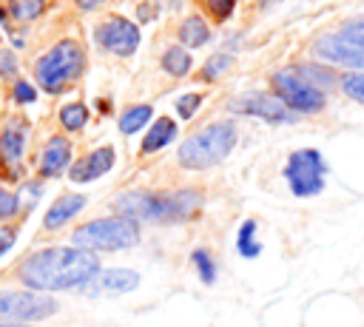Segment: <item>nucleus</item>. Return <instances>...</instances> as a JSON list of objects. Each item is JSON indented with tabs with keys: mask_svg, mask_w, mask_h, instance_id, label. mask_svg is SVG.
I'll list each match as a JSON object with an SVG mask.
<instances>
[{
	"mask_svg": "<svg viewBox=\"0 0 364 327\" xmlns=\"http://www.w3.org/2000/svg\"><path fill=\"white\" fill-rule=\"evenodd\" d=\"M100 273V262L91 250L82 247H48L28 256L20 267V279L37 290H65L82 287Z\"/></svg>",
	"mask_w": 364,
	"mask_h": 327,
	"instance_id": "obj_1",
	"label": "nucleus"
},
{
	"mask_svg": "<svg viewBox=\"0 0 364 327\" xmlns=\"http://www.w3.org/2000/svg\"><path fill=\"white\" fill-rule=\"evenodd\" d=\"M202 196L196 191H176V193H148L131 191L114 202L117 216L122 219H148V222H179L196 213Z\"/></svg>",
	"mask_w": 364,
	"mask_h": 327,
	"instance_id": "obj_2",
	"label": "nucleus"
},
{
	"mask_svg": "<svg viewBox=\"0 0 364 327\" xmlns=\"http://www.w3.org/2000/svg\"><path fill=\"white\" fill-rule=\"evenodd\" d=\"M236 145V128L230 122H213L202 131H196L193 136H188L179 148V162L185 168H193V171H202V168H210L216 162H222L230 148Z\"/></svg>",
	"mask_w": 364,
	"mask_h": 327,
	"instance_id": "obj_3",
	"label": "nucleus"
},
{
	"mask_svg": "<svg viewBox=\"0 0 364 327\" xmlns=\"http://www.w3.org/2000/svg\"><path fill=\"white\" fill-rule=\"evenodd\" d=\"M82 63H85V51L80 48V43L63 40L37 60V80L46 91L57 94L82 71Z\"/></svg>",
	"mask_w": 364,
	"mask_h": 327,
	"instance_id": "obj_4",
	"label": "nucleus"
},
{
	"mask_svg": "<svg viewBox=\"0 0 364 327\" xmlns=\"http://www.w3.org/2000/svg\"><path fill=\"white\" fill-rule=\"evenodd\" d=\"M139 230L136 222L114 216V219H94L88 225H82L80 230H74V245H80L82 250H122L136 245Z\"/></svg>",
	"mask_w": 364,
	"mask_h": 327,
	"instance_id": "obj_5",
	"label": "nucleus"
},
{
	"mask_svg": "<svg viewBox=\"0 0 364 327\" xmlns=\"http://www.w3.org/2000/svg\"><path fill=\"white\" fill-rule=\"evenodd\" d=\"M324 171H327V165H324L321 154L316 148H301V151L290 154L284 176L296 196H316L324 188Z\"/></svg>",
	"mask_w": 364,
	"mask_h": 327,
	"instance_id": "obj_6",
	"label": "nucleus"
},
{
	"mask_svg": "<svg viewBox=\"0 0 364 327\" xmlns=\"http://www.w3.org/2000/svg\"><path fill=\"white\" fill-rule=\"evenodd\" d=\"M273 88L279 94V100L299 111V114H318L324 108V91L321 88H313L310 82H304L293 68H284V71H276L273 74Z\"/></svg>",
	"mask_w": 364,
	"mask_h": 327,
	"instance_id": "obj_7",
	"label": "nucleus"
},
{
	"mask_svg": "<svg viewBox=\"0 0 364 327\" xmlns=\"http://www.w3.org/2000/svg\"><path fill=\"white\" fill-rule=\"evenodd\" d=\"M54 310H57V301L51 296H40V293H0V318H14L17 324L46 318Z\"/></svg>",
	"mask_w": 364,
	"mask_h": 327,
	"instance_id": "obj_8",
	"label": "nucleus"
},
{
	"mask_svg": "<svg viewBox=\"0 0 364 327\" xmlns=\"http://www.w3.org/2000/svg\"><path fill=\"white\" fill-rule=\"evenodd\" d=\"M313 51L327 63H338L347 68H364V40L347 31L324 34L321 40H316Z\"/></svg>",
	"mask_w": 364,
	"mask_h": 327,
	"instance_id": "obj_9",
	"label": "nucleus"
},
{
	"mask_svg": "<svg viewBox=\"0 0 364 327\" xmlns=\"http://www.w3.org/2000/svg\"><path fill=\"white\" fill-rule=\"evenodd\" d=\"M230 111H236V114H253V117H262V119H267V122H290V119H293L290 108H287L279 97H273V94H259V91L236 97V100L230 102Z\"/></svg>",
	"mask_w": 364,
	"mask_h": 327,
	"instance_id": "obj_10",
	"label": "nucleus"
},
{
	"mask_svg": "<svg viewBox=\"0 0 364 327\" xmlns=\"http://www.w3.org/2000/svg\"><path fill=\"white\" fill-rule=\"evenodd\" d=\"M97 40H100L108 51H114V54H131V51L136 48V43H139V31H136V26H134L131 20L114 17V20L102 23V26L97 28Z\"/></svg>",
	"mask_w": 364,
	"mask_h": 327,
	"instance_id": "obj_11",
	"label": "nucleus"
},
{
	"mask_svg": "<svg viewBox=\"0 0 364 327\" xmlns=\"http://www.w3.org/2000/svg\"><path fill=\"white\" fill-rule=\"evenodd\" d=\"M139 284V276L134 273V270H102V273H97L94 279H88L85 284H82V293H88V296H102V293H108V296H117V293H128V290H134Z\"/></svg>",
	"mask_w": 364,
	"mask_h": 327,
	"instance_id": "obj_12",
	"label": "nucleus"
},
{
	"mask_svg": "<svg viewBox=\"0 0 364 327\" xmlns=\"http://www.w3.org/2000/svg\"><path fill=\"white\" fill-rule=\"evenodd\" d=\"M111 165H114V148H100V151L88 154L85 159H80V162L71 168V179H74V182H91V179L102 176Z\"/></svg>",
	"mask_w": 364,
	"mask_h": 327,
	"instance_id": "obj_13",
	"label": "nucleus"
},
{
	"mask_svg": "<svg viewBox=\"0 0 364 327\" xmlns=\"http://www.w3.org/2000/svg\"><path fill=\"white\" fill-rule=\"evenodd\" d=\"M68 156H71V145H68L63 136H51L48 145H46V151H43V162H40L43 176L60 173V171L68 165Z\"/></svg>",
	"mask_w": 364,
	"mask_h": 327,
	"instance_id": "obj_14",
	"label": "nucleus"
},
{
	"mask_svg": "<svg viewBox=\"0 0 364 327\" xmlns=\"http://www.w3.org/2000/svg\"><path fill=\"white\" fill-rule=\"evenodd\" d=\"M82 205H85V196H80V193L60 196V199L48 208V213H46V227H48V230L60 227V225H63V222H68V219H71Z\"/></svg>",
	"mask_w": 364,
	"mask_h": 327,
	"instance_id": "obj_15",
	"label": "nucleus"
},
{
	"mask_svg": "<svg viewBox=\"0 0 364 327\" xmlns=\"http://www.w3.org/2000/svg\"><path fill=\"white\" fill-rule=\"evenodd\" d=\"M173 134H176V125H173L168 117H159V119L151 125V131L145 134V139H142V151L151 154V151L168 145V142L173 139Z\"/></svg>",
	"mask_w": 364,
	"mask_h": 327,
	"instance_id": "obj_16",
	"label": "nucleus"
},
{
	"mask_svg": "<svg viewBox=\"0 0 364 327\" xmlns=\"http://www.w3.org/2000/svg\"><path fill=\"white\" fill-rule=\"evenodd\" d=\"M20 154H23V131L17 125H11V128H6L0 134V156L9 165H14L20 159Z\"/></svg>",
	"mask_w": 364,
	"mask_h": 327,
	"instance_id": "obj_17",
	"label": "nucleus"
},
{
	"mask_svg": "<svg viewBox=\"0 0 364 327\" xmlns=\"http://www.w3.org/2000/svg\"><path fill=\"white\" fill-rule=\"evenodd\" d=\"M179 37H182L185 45L196 48V45H205V43H208L210 31H208V26H205L202 17H188V20L182 23V28H179Z\"/></svg>",
	"mask_w": 364,
	"mask_h": 327,
	"instance_id": "obj_18",
	"label": "nucleus"
},
{
	"mask_svg": "<svg viewBox=\"0 0 364 327\" xmlns=\"http://www.w3.org/2000/svg\"><path fill=\"white\" fill-rule=\"evenodd\" d=\"M304 82H310L313 88H318V85H333L336 82V74L330 71V68H324V65H316V63H307V65H296L293 68Z\"/></svg>",
	"mask_w": 364,
	"mask_h": 327,
	"instance_id": "obj_19",
	"label": "nucleus"
},
{
	"mask_svg": "<svg viewBox=\"0 0 364 327\" xmlns=\"http://www.w3.org/2000/svg\"><path fill=\"white\" fill-rule=\"evenodd\" d=\"M162 65H165V71L168 74H188V68H191V57H188V51H182V45H173V48H168L165 54H162Z\"/></svg>",
	"mask_w": 364,
	"mask_h": 327,
	"instance_id": "obj_20",
	"label": "nucleus"
},
{
	"mask_svg": "<svg viewBox=\"0 0 364 327\" xmlns=\"http://www.w3.org/2000/svg\"><path fill=\"white\" fill-rule=\"evenodd\" d=\"M148 117H151V108L148 105H134V108H128L119 117V131L122 134H134V131H139L148 122Z\"/></svg>",
	"mask_w": 364,
	"mask_h": 327,
	"instance_id": "obj_21",
	"label": "nucleus"
},
{
	"mask_svg": "<svg viewBox=\"0 0 364 327\" xmlns=\"http://www.w3.org/2000/svg\"><path fill=\"white\" fill-rule=\"evenodd\" d=\"M88 119V108L82 102H71V105H63L60 111V122L68 128V131H80Z\"/></svg>",
	"mask_w": 364,
	"mask_h": 327,
	"instance_id": "obj_22",
	"label": "nucleus"
},
{
	"mask_svg": "<svg viewBox=\"0 0 364 327\" xmlns=\"http://www.w3.org/2000/svg\"><path fill=\"white\" fill-rule=\"evenodd\" d=\"M253 236H256V222H253V219H247V222L239 227V239H236L239 253H242V256H247V259H250V256H259V250H262V247H259V242H256Z\"/></svg>",
	"mask_w": 364,
	"mask_h": 327,
	"instance_id": "obj_23",
	"label": "nucleus"
},
{
	"mask_svg": "<svg viewBox=\"0 0 364 327\" xmlns=\"http://www.w3.org/2000/svg\"><path fill=\"white\" fill-rule=\"evenodd\" d=\"M338 82H341V91H344L350 100H355V102L364 105V71H350V74H344Z\"/></svg>",
	"mask_w": 364,
	"mask_h": 327,
	"instance_id": "obj_24",
	"label": "nucleus"
},
{
	"mask_svg": "<svg viewBox=\"0 0 364 327\" xmlns=\"http://www.w3.org/2000/svg\"><path fill=\"white\" fill-rule=\"evenodd\" d=\"M46 0H11V14L17 20H34L43 11Z\"/></svg>",
	"mask_w": 364,
	"mask_h": 327,
	"instance_id": "obj_25",
	"label": "nucleus"
},
{
	"mask_svg": "<svg viewBox=\"0 0 364 327\" xmlns=\"http://www.w3.org/2000/svg\"><path fill=\"white\" fill-rule=\"evenodd\" d=\"M193 262H196V267H199V276H202V282H213L216 279V267H213V259H210V253H205V250H193Z\"/></svg>",
	"mask_w": 364,
	"mask_h": 327,
	"instance_id": "obj_26",
	"label": "nucleus"
},
{
	"mask_svg": "<svg viewBox=\"0 0 364 327\" xmlns=\"http://www.w3.org/2000/svg\"><path fill=\"white\" fill-rule=\"evenodd\" d=\"M228 65H230V57H228V54H213V57L208 60V65H205V71H202V74H205V77L210 80V77L222 74V71H225Z\"/></svg>",
	"mask_w": 364,
	"mask_h": 327,
	"instance_id": "obj_27",
	"label": "nucleus"
},
{
	"mask_svg": "<svg viewBox=\"0 0 364 327\" xmlns=\"http://www.w3.org/2000/svg\"><path fill=\"white\" fill-rule=\"evenodd\" d=\"M202 102V97L199 94H185L179 102H176V111H179V117L182 119H188V117H193V111H196V105Z\"/></svg>",
	"mask_w": 364,
	"mask_h": 327,
	"instance_id": "obj_28",
	"label": "nucleus"
},
{
	"mask_svg": "<svg viewBox=\"0 0 364 327\" xmlns=\"http://www.w3.org/2000/svg\"><path fill=\"white\" fill-rule=\"evenodd\" d=\"M208 6H210V11H213L216 20H228L230 11H233V6H236V0H208Z\"/></svg>",
	"mask_w": 364,
	"mask_h": 327,
	"instance_id": "obj_29",
	"label": "nucleus"
},
{
	"mask_svg": "<svg viewBox=\"0 0 364 327\" xmlns=\"http://www.w3.org/2000/svg\"><path fill=\"white\" fill-rule=\"evenodd\" d=\"M11 213H17V196L0 188V219H6Z\"/></svg>",
	"mask_w": 364,
	"mask_h": 327,
	"instance_id": "obj_30",
	"label": "nucleus"
},
{
	"mask_svg": "<svg viewBox=\"0 0 364 327\" xmlns=\"http://www.w3.org/2000/svg\"><path fill=\"white\" fill-rule=\"evenodd\" d=\"M14 71H17V60H14V54H11V51H0V77L14 74Z\"/></svg>",
	"mask_w": 364,
	"mask_h": 327,
	"instance_id": "obj_31",
	"label": "nucleus"
},
{
	"mask_svg": "<svg viewBox=\"0 0 364 327\" xmlns=\"http://www.w3.org/2000/svg\"><path fill=\"white\" fill-rule=\"evenodd\" d=\"M34 88L28 85V82H17L14 85V100H20V102H34Z\"/></svg>",
	"mask_w": 364,
	"mask_h": 327,
	"instance_id": "obj_32",
	"label": "nucleus"
},
{
	"mask_svg": "<svg viewBox=\"0 0 364 327\" xmlns=\"http://www.w3.org/2000/svg\"><path fill=\"white\" fill-rule=\"evenodd\" d=\"M341 31H347V34H353V37H361V40H364V17L344 23V26H341Z\"/></svg>",
	"mask_w": 364,
	"mask_h": 327,
	"instance_id": "obj_33",
	"label": "nucleus"
},
{
	"mask_svg": "<svg viewBox=\"0 0 364 327\" xmlns=\"http://www.w3.org/2000/svg\"><path fill=\"white\" fill-rule=\"evenodd\" d=\"M14 245V227H0V256Z\"/></svg>",
	"mask_w": 364,
	"mask_h": 327,
	"instance_id": "obj_34",
	"label": "nucleus"
},
{
	"mask_svg": "<svg viewBox=\"0 0 364 327\" xmlns=\"http://www.w3.org/2000/svg\"><path fill=\"white\" fill-rule=\"evenodd\" d=\"M77 3H80V6H82V9H91V6H97V3H100V0H77Z\"/></svg>",
	"mask_w": 364,
	"mask_h": 327,
	"instance_id": "obj_35",
	"label": "nucleus"
},
{
	"mask_svg": "<svg viewBox=\"0 0 364 327\" xmlns=\"http://www.w3.org/2000/svg\"><path fill=\"white\" fill-rule=\"evenodd\" d=\"M0 327H26V324H17V321H0Z\"/></svg>",
	"mask_w": 364,
	"mask_h": 327,
	"instance_id": "obj_36",
	"label": "nucleus"
}]
</instances>
